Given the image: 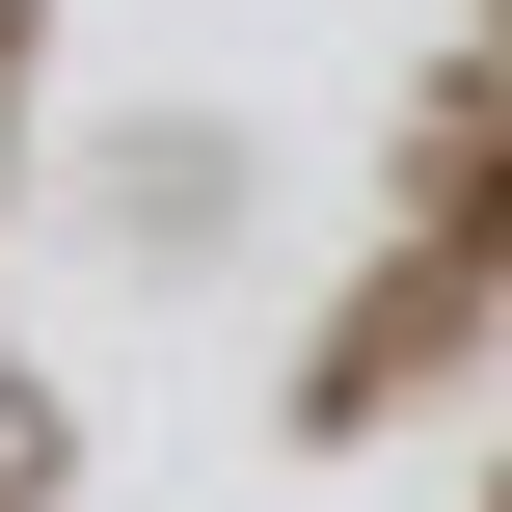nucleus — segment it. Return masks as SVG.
<instances>
[]
</instances>
